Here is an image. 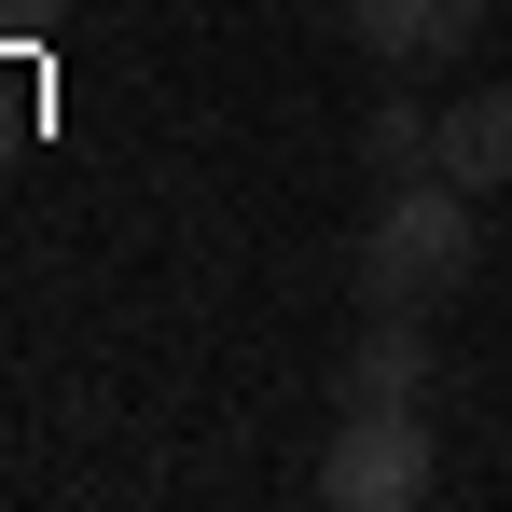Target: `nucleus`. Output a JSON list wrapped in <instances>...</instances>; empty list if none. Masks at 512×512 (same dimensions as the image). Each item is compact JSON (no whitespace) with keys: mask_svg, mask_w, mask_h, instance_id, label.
I'll return each instance as SVG.
<instances>
[{"mask_svg":"<svg viewBox=\"0 0 512 512\" xmlns=\"http://www.w3.org/2000/svg\"><path fill=\"white\" fill-rule=\"evenodd\" d=\"M346 42L388 56V70H429V56H471L485 42V0H333Z\"/></svg>","mask_w":512,"mask_h":512,"instance_id":"4","label":"nucleus"},{"mask_svg":"<svg viewBox=\"0 0 512 512\" xmlns=\"http://www.w3.org/2000/svg\"><path fill=\"white\" fill-rule=\"evenodd\" d=\"M471 263H485V222H471V194H457V180L429 167V180H388V208L360 222L346 277H360V305H374V319H429Z\"/></svg>","mask_w":512,"mask_h":512,"instance_id":"1","label":"nucleus"},{"mask_svg":"<svg viewBox=\"0 0 512 512\" xmlns=\"http://www.w3.org/2000/svg\"><path fill=\"white\" fill-rule=\"evenodd\" d=\"M429 167L457 180V194H499V180H512V84L443 97V125H429Z\"/></svg>","mask_w":512,"mask_h":512,"instance_id":"5","label":"nucleus"},{"mask_svg":"<svg viewBox=\"0 0 512 512\" xmlns=\"http://www.w3.org/2000/svg\"><path fill=\"white\" fill-rule=\"evenodd\" d=\"M429 125H443V111H416V97H388V111L360 125V167H374V180H429Z\"/></svg>","mask_w":512,"mask_h":512,"instance_id":"6","label":"nucleus"},{"mask_svg":"<svg viewBox=\"0 0 512 512\" xmlns=\"http://www.w3.org/2000/svg\"><path fill=\"white\" fill-rule=\"evenodd\" d=\"M429 388H443V360H429L416 319H374L333 360V416H429Z\"/></svg>","mask_w":512,"mask_h":512,"instance_id":"3","label":"nucleus"},{"mask_svg":"<svg viewBox=\"0 0 512 512\" xmlns=\"http://www.w3.org/2000/svg\"><path fill=\"white\" fill-rule=\"evenodd\" d=\"M56 14H70V0H0V42H42Z\"/></svg>","mask_w":512,"mask_h":512,"instance_id":"7","label":"nucleus"},{"mask_svg":"<svg viewBox=\"0 0 512 512\" xmlns=\"http://www.w3.org/2000/svg\"><path fill=\"white\" fill-rule=\"evenodd\" d=\"M319 499L333 512H416L429 499V416H333Z\"/></svg>","mask_w":512,"mask_h":512,"instance_id":"2","label":"nucleus"}]
</instances>
